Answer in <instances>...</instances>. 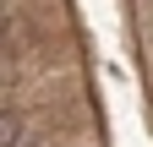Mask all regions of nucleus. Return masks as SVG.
Wrapping results in <instances>:
<instances>
[{
  "label": "nucleus",
  "mask_w": 153,
  "mask_h": 147,
  "mask_svg": "<svg viewBox=\"0 0 153 147\" xmlns=\"http://www.w3.org/2000/svg\"><path fill=\"white\" fill-rule=\"evenodd\" d=\"M0 142H6V147H22V125H16L11 109H6V120H0Z\"/></svg>",
  "instance_id": "obj_1"
}]
</instances>
